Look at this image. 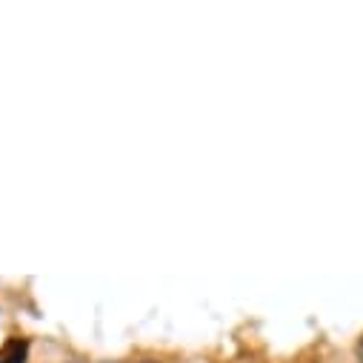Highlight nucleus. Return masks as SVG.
<instances>
[{"label": "nucleus", "mask_w": 363, "mask_h": 363, "mask_svg": "<svg viewBox=\"0 0 363 363\" xmlns=\"http://www.w3.org/2000/svg\"><path fill=\"white\" fill-rule=\"evenodd\" d=\"M0 363H23V343L15 340V343L0 349Z\"/></svg>", "instance_id": "1"}, {"label": "nucleus", "mask_w": 363, "mask_h": 363, "mask_svg": "<svg viewBox=\"0 0 363 363\" xmlns=\"http://www.w3.org/2000/svg\"><path fill=\"white\" fill-rule=\"evenodd\" d=\"M357 363H363V340L357 343Z\"/></svg>", "instance_id": "2"}, {"label": "nucleus", "mask_w": 363, "mask_h": 363, "mask_svg": "<svg viewBox=\"0 0 363 363\" xmlns=\"http://www.w3.org/2000/svg\"><path fill=\"white\" fill-rule=\"evenodd\" d=\"M138 363H157V360H138Z\"/></svg>", "instance_id": "3"}, {"label": "nucleus", "mask_w": 363, "mask_h": 363, "mask_svg": "<svg viewBox=\"0 0 363 363\" xmlns=\"http://www.w3.org/2000/svg\"><path fill=\"white\" fill-rule=\"evenodd\" d=\"M112 363H115V360H112Z\"/></svg>", "instance_id": "4"}]
</instances>
